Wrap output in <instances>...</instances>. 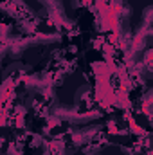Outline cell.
I'll use <instances>...</instances> for the list:
<instances>
[{
	"label": "cell",
	"mask_w": 153,
	"mask_h": 155,
	"mask_svg": "<svg viewBox=\"0 0 153 155\" xmlns=\"http://www.w3.org/2000/svg\"><path fill=\"white\" fill-rule=\"evenodd\" d=\"M142 25H153V5H148L142 13Z\"/></svg>",
	"instance_id": "cell-1"
},
{
	"label": "cell",
	"mask_w": 153,
	"mask_h": 155,
	"mask_svg": "<svg viewBox=\"0 0 153 155\" xmlns=\"http://www.w3.org/2000/svg\"><path fill=\"white\" fill-rule=\"evenodd\" d=\"M144 69L153 72V49L146 52V61H144Z\"/></svg>",
	"instance_id": "cell-2"
}]
</instances>
